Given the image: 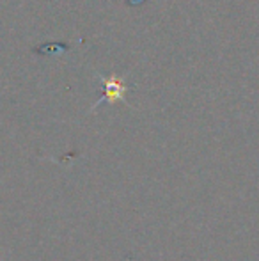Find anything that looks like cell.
Returning <instances> with one entry per match:
<instances>
[{
    "instance_id": "obj_1",
    "label": "cell",
    "mask_w": 259,
    "mask_h": 261,
    "mask_svg": "<svg viewBox=\"0 0 259 261\" xmlns=\"http://www.w3.org/2000/svg\"><path fill=\"white\" fill-rule=\"evenodd\" d=\"M101 84H103V96L100 98L94 107H98L101 101H107V103H116V101H125L126 100V94H128V84L125 82V79L121 76H100Z\"/></svg>"
}]
</instances>
